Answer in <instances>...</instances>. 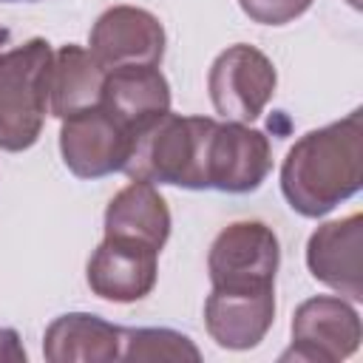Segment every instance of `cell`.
<instances>
[{
	"instance_id": "obj_4",
	"label": "cell",
	"mask_w": 363,
	"mask_h": 363,
	"mask_svg": "<svg viewBox=\"0 0 363 363\" xmlns=\"http://www.w3.org/2000/svg\"><path fill=\"white\" fill-rule=\"evenodd\" d=\"M278 74L272 60L247 43H235L221 51L207 74V91L213 108L227 122H252L272 99Z\"/></svg>"
},
{
	"instance_id": "obj_19",
	"label": "cell",
	"mask_w": 363,
	"mask_h": 363,
	"mask_svg": "<svg viewBox=\"0 0 363 363\" xmlns=\"http://www.w3.org/2000/svg\"><path fill=\"white\" fill-rule=\"evenodd\" d=\"M26 363V349L14 329H0V363Z\"/></svg>"
},
{
	"instance_id": "obj_13",
	"label": "cell",
	"mask_w": 363,
	"mask_h": 363,
	"mask_svg": "<svg viewBox=\"0 0 363 363\" xmlns=\"http://www.w3.org/2000/svg\"><path fill=\"white\" fill-rule=\"evenodd\" d=\"M130 133L170 111V85L156 65H119L105 74L102 102Z\"/></svg>"
},
{
	"instance_id": "obj_14",
	"label": "cell",
	"mask_w": 363,
	"mask_h": 363,
	"mask_svg": "<svg viewBox=\"0 0 363 363\" xmlns=\"http://www.w3.org/2000/svg\"><path fill=\"white\" fill-rule=\"evenodd\" d=\"M122 329L91 312H68L48 323L43 354L48 363H111L119 360Z\"/></svg>"
},
{
	"instance_id": "obj_16",
	"label": "cell",
	"mask_w": 363,
	"mask_h": 363,
	"mask_svg": "<svg viewBox=\"0 0 363 363\" xmlns=\"http://www.w3.org/2000/svg\"><path fill=\"white\" fill-rule=\"evenodd\" d=\"M105 68L82 45H62L51 57L48 68V113L65 119L71 113L96 108L102 102Z\"/></svg>"
},
{
	"instance_id": "obj_5",
	"label": "cell",
	"mask_w": 363,
	"mask_h": 363,
	"mask_svg": "<svg viewBox=\"0 0 363 363\" xmlns=\"http://www.w3.org/2000/svg\"><path fill=\"white\" fill-rule=\"evenodd\" d=\"M281 244L264 221H233L210 244L207 272L213 286L267 289L275 286Z\"/></svg>"
},
{
	"instance_id": "obj_3",
	"label": "cell",
	"mask_w": 363,
	"mask_h": 363,
	"mask_svg": "<svg viewBox=\"0 0 363 363\" xmlns=\"http://www.w3.org/2000/svg\"><path fill=\"white\" fill-rule=\"evenodd\" d=\"M51 43L31 37L0 54V150H28L48 113Z\"/></svg>"
},
{
	"instance_id": "obj_9",
	"label": "cell",
	"mask_w": 363,
	"mask_h": 363,
	"mask_svg": "<svg viewBox=\"0 0 363 363\" xmlns=\"http://www.w3.org/2000/svg\"><path fill=\"white\" fill-rule=\"evenodd\" d=\"M272 170V147L264 130L244 122H216L207 147V190L252 193Z\"/></svg>"
},
{
	"instance_id": "obj_18",
	"label": "cell",
	"mask_w": 363,
	"mask_h": 363,
	"mask_svg": "<svg viewBox=\"0 0 363 363\" xmlns=\"http://www.w3.org/2000/svg\"><path fill=\"white\" fill-rule=\"evenodd\" d=\"M241 11L261 26H284L292 23L295 17H301L312 0H238Z\"/></svg>"
},
{
	"instance_id": "obj_10",
	"label": "cell",
	"mask_w": 363,
	"mask_h": 363,
	"mask_svg": "<svg viewBox=\"0 0 363 363\" xmlns=\"http://www.w3.org/2000/svg\"><path fill=\"white\" fill-rule=\"evenodd\" d=\"M363 216L352 213L337 221L320 224L306 241V267L315 281L363 301Z\"/></svg>"
},
{
	"instance_id": "obj_12",
	"label": "cell",
	"mask_w": 363,
	"mask_h": 363,
	"mask_svg": "<svg viewBox=\"0 0 363 363\" xmlns=\"http://www.w3.org/2000/svg\"><path fill=\"white\" fill-rule=\"evenodd\" d=\"M275 320V286L267 289H227L213 286L204 301V326L221 349L258 346Z\"/></svg>"
},
{
	"instance_id": "obj_15",
	"label": "cell",
	"mask_w": 363,
	"mask_h": 363,
	"mask_svg": "<svg viewBox=\"0 0 363 363\" xmlns=\"http://www.w3.org/2000/svg\"><path fill=\"white\" fill-rule=\"evenodd\" d=\"M105 235L111 238H128L153 247L162 252V247L170 238V210L162 193L150 182H130L122 187L105 210Z\"/></svg>"
},
{
	"instance_id": "obj_7",
	"label": "cell",
	"mask_w": 363,
	"mask_h": 363,
	"mask_svg": "<svg viewBox=\"0 0 363 363\" xmlns=\"http://www.w3.org/2000/svg\"><path fill=\"white\" fill-rule=\"evenodd\" d=\"M130 130L102 105L71 113L60 128V153L77 179H102L125 167Z\"/></svg>"
},
{
	"instance_id": "obj_1",
	"label": "cell",
	"mask_w": 363,
	"mask_h": 363,
	"mask_svg": "<svg viewBox=\"0 0 363 363\" xmlns=\"http://www.w3.org/2000/svg\"><path fill=\"white\" fill-rule=\"evenodd\" d=\"M363 184V111L303 133L281 164V193L303 218H320Z\"/></svg>"
},
{
	"instance_id": "obj_8",
	"label": "cell",
	"mask_w": 363,
	"mask_h": 363,
	"mask_svg": "<svg viewBox=\"0 0 363 363\" xmlns=\"http://www.w3.org/2000/svg\"><path fill=\"white\" fill-rule=\"evenodd\" d=\"M164 26L139 6H111L91 28V54L111 71L119 65H159L164 57Z\"/></svg>"
},
{
	"instance_id": "obj_17",
	"label": "cell",
	"mask_w": 363,
	"mask_h": 363,
	"mask_svg": "<svg viewBox=\"0 0 363 363\" xmlns=\"http://www.w3.org/2000/svg\"><path fill=\"white\" fill-rule=\"evenodd\" d=\"M122 360H201L196 343L173 329H122Z\"/></svg>"
},
{
	"instance_id": "obj_20",
	"label": "cell",
	"mask_w": 363,
	"mask_h": 363,
	"mask_svg": "<svg viewBox=\"0 0 363 363\" xmlns=\"http://www.w3.org/2000/svg\"><path fill=\"white\" fill-rule=\"evenodd\" d=\"M9 40H11V31H9L6 26H0V54H3V48L9 45Z\"/></svg>"
},
{
	"instance_id": "obj_6",
	"label": "cell",
	"mask_w": 363,
	"mask_h": 363,
	"mask_svg": "<svg viewBox=\"0 0 363 363\" xmlns=\"http://www.w3.org/2000/svg\"><path fill=\"white\" fill-rule=\"evenodd\" d=\"M363 337L357 309L337 295H315L292 315V346L281 360L340 363L357 352Z\"/></svg>"
},
{
	"instance_id": "obj_11",
	"label": "cell",
	"mask_w": 363,
	"mask_h": 363,
	"mask_svg": "<svg viewBox=\"0 0 363 363\" xmlns=\"http://www.w3.org/2000/svg\"><path fill=\"white\" fill-rule=\"evenodd\" d=\"M156 261L153 247L105 235L88 261V286L96 298L113 303L142 301L156 286Z\"/></svg>"
},
{
	"instance_id": "obj_2",
	"label": "cell",
	"mask_w": 363,
	"mask_h": 363,
	"mask_svg": "<svg viewBox=\"0 0 363 363\" xmlns=\"http://www.w3.org/2000/svg\"><path fill=\"white\" fill-rule=\"evenodd\" d=\"M216 130L210 116L162 113L130 133L125 173L136 182L207 190V147Z\"/></svg>"
}]
</instances>
